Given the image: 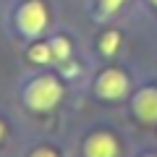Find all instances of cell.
Wrapping results in <instances>:
<instances>
[{"label":"cell","mask_w":157,"mask_h":157,"mask_svg":"<svg viewBox=\"0 0 157 157\" xmlns=\"http://www.w3.org/2000/svg\"><path fill=\"white\" fill-rule=\"evenodd\" d=\"M60 97H63V86H60V81H58L55 76H50V73L34 78L32 84L26 86V92H24L26 107L29 110H37V113L52 110V107L60 102Z\"/></svg>","instance_id":"6da1fadb"},{"label":"cell","mask_w":157,"mask_h":157,"mask_svg":"<svg viewBox=\"0 0 157 157\" xmlns=\"http://www.w3.org/2000/svg\"><path fill=\"white\" fill-rule=\"evenodd\" d=\"M16 24L26 37H39L47 29V8L42 0H26L16 13Z\"/></svg>","instance_id":"7a4b0ae2"},{"label":"cell","mask_w":157,"mask_h":157,"mask_svg":"<svg viewBox=\"0 0 157 157\" xmlns=\"http://www.w3.org/2000/svg\"><path fill=\"white\" fill-rule=\"evenodd\" d=\"M94 92H97V97L110 100V102L123 100V97L128 94V76H126V71H118V68H107V71H102L100 76H97Z\"/></svg>","instance_id":"3957f363"},{"label":"cell","mask_w":157,"mask_h":157,"mask_svg":"<svg viewBox=\"0 0 157 157\" xmlns=\"http://www.w3.org/2000/svg\"><path fill=\"white\" fill-rule=\"evenodd\" d=\"M84 155L86 157H118V141L113 134L100 131V134H92L84 141Z\"/></svg>","instance_id":"277c9868"},{"label":"cell","mask_w":157,"mask_h":157,"mask_svg":"<svg viewBox=\"0 0 157 157\" xmlns=\"http://www.w3.org/2000/svg\"><path fill=\"white\" fill-rule=\"evenodd\" d=\"M134 113L141 123H157V89L147 86L134 97Z\"/></svg>","instance_id":"5b68a950"},{"label":"cell","mask_w":157,"mask_h":157,"mask_svg":"<svg viewBox=\"0 0 157 157\" xmlns=\"http://www.w3.org/2000/svg\"><path fill=\"white\" fill-rule=\"evenodd\" d=\"M52 58H55V55H52L50 42H37V45L29 47V60H32V63H39V66H45V63H50Z\"/></svg>","instance_id":"8992f818"},{"label":"cell","mask_w":157,"mask_h":157,"mask_svg":"<svg viewBox=\"0 0 157 157\" xmlns=\"http://www.w3.org/2000/svg\"><path fill=\"white\" fill-rule=\"evenodd\" d=\"M121 47V34L118 32H105L100 37V50L102 55H115V50Z\"/></svg>","instance_id":"52a82bcc"},{"label":"cell","mask_w":157,"mask_h":157,"mask_svg":"<svg viewBox=\"0 0 157 157\" xmlns=\"http://www.w3.org/2000/svg\"><path fill=\"white\" fill-rule=\"evenodd\" d=\"M50 47H52V55H55V60L66 63L68 58H71V42H68L66 37H55V39H50Z\"/></svg>","instance_id":"ba28073f"},{"label":"cell","mask_w":157,"mask_h":157,"mask_svg":"<svg viewBox=\"0 0 157 157\" xmlns=\"http://www.w3.org/2000/svg\"><path fill=\"white\" fill-rule=\"evenodd\" d=\"M123 3H126V0H100V11L105 13V16H110V13H115Z\"/></svg>","instance_id":"9c48e42d"},{"label":"cell","mask_w":157,"mask_h":157,"mask_svg":"<svg viewBox=\"0 0 157 157\" xmlns=\"http://www.w3.org/2000/svg\"><path fill=\"white\" fill-rule=\"evenodd\" d=\"M29 157H58V152L50 149V147H39V149H34Z\"/></svg>","instance_id":"30bf717a"},{"label":"cell","mask_w":157,"mask_h":157,"mask_svg":"<svg viewBox=\"0 0 157 157\" xmlns=\"http://www.w3.org/2000/svg\"><path fill=\"white\" fill-rule=\"evenodd\" d=\"M6 136V126H3V121H0V139Z\"/></svg>","instance_id":"8fae6325"},{"label":"cell","mask_w":157,"mask_h":157,"mask_svg":"<svg viewBox=\"0 0 157 157\" xmlns=\"http://www.w3.org/2000/svg\"><path fill=\"white\" fill-rule=\"evenodd\" d=\"M147 157H157V155H147Z\"/></svg>","instance_id":"7c38bea8"},{"label":"cell","mask_w":157,"mask_h":157,"mask_svg":"<svg viewBox=\"0 0 157 157\" xmlns=\"http://www.w3.org/2000/svg\"><path fill=\"white\" fill-rule=\"evenodd\" d=\"M152 3H155V6H157V0H152Z\"/></svg>","instance_id":"4fadbf2b"}]
</instances>
